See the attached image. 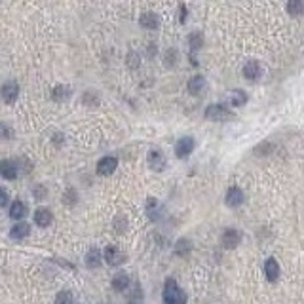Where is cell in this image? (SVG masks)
Segmentation results:
<instances>
[{
	"instance_id": "4",
	"label": "cell",
	"mask_w": 304,
	"mask_h": 304,
	"mask_svg": "<svg viewBox=\"0 0 304 304\" xmlns=\"http://www.w3.org/2000/svg\"><path fill=\"white\" fill-rule=\"evenodd\" d=\"M103 257H105V260H107V265H110V266H118L125 260L124 253H122L120 249H116L114 245H109L107 249L103 251Z\"/></svg>"
},
{
	"instance_id": "12",
	"label": "cell",
	"mask_w": 304,
	"mask_h": 304,
	"mask_svg": "<svg viewBox=\"0 0 304 304\" xmlns=\"http://www.w3.org/2000/svg\"><path fill=\"white\" fill-rule=\"evenodd\" d=\"M265 274L268 281H276L280 278V265H278L276 258H268L265 263Z\"/></svg>"
},
{
	"instance_id": "15",
	"label": "cell",
	"mask_w": 304,
	"mask_h": 304,
	"mask_svg": "<svg viewBox=\"0 0 304 304\" xmlns=\"http://www.w3.org/2000/svg\"><path fill=\"white\" fill-rule=\"evenodd\" d=\"M103 258L101 257V253H99V249H90L88 251V255H86V266L88 268H99V266L103 265Z\"/></svg>"
},
{
	"instance_id": "1",
	"label": "cell",
	"mask_w": 304,
	"mask_h": 304,
	"mask_svg": "<svg viewBox=\"0 0 304 304\" xmlns=\"http://www.w3.org/2000/svg\"><path fill=\"white\" fill-rule=\"evenodd\" d=\"M162 300H164V304H185L187 302V295L177 285V281L167 280L164 285V291H162Z\"/></svg>"
},
{
	"instance_id": "24",
	"label": "cell",
	"mask_w": 304,
	"mask_h": 304,
	"mask_svg": "<svg viewBox=\"0 0 304 304\" xmlns=\"http://www.w3.org/2000/svg\"><path fill=\"white\" fill-rule=\"evenodd\" d=\"M156 209H158V202L154 198H150L147 202V211H148V217H156Z\"/></svg>"
},
{
	"instance_id": "19",
	"label": "cell",
	"mask_w": 304,
	"mask_h": 304,
	"mask_svg": "<svg viewBox=\"0 0 304 304\" xmlns=\"http://www.w3.org/2000/svg\"><path fill=\"white\" fill-rule=\"evenodd\" d=\"M287 12L289 16L298 17L304 12V2L302 0H287Z\"/></svg>"
},
{
	"instance_id": "26",
	"label": "cell",
	"mask_w": 304,
	"mask_h": 304,
	"mask_svg": "<svg viewBox=\"0 0 304 304\" xmlns=\"http://www.w3.org/2000/svg\"><path fill=\"white\" fill-rule=\"evenodd\" d=\"M0 192H2V207H6V205H8V192H6L4 188H2Z\"/></svg>"
},
{
	"instance_id": "22",
	"label": "cell",
	"mask_w": 304,
	"mask_h": 304,
	"mask_svg": "<svg viewBox=\"0 0 304 304\" xmlns=\"http://www.w3.org/2000/svg\"><path fill=\"white\" fill-rule=\"evenodd\" d=\"M55 304H72V293L70 291H61L55 296Z\"/></svg>"
},
{
	"instance_id": "25",
	"label": "cell",
	"mask_w": 304,
	"mask_h": 304,
	"mask_svg": "<svg viewBox=\"0 0 304 304\" xmlns=\"http://www.w3.org/2000/svg\"><path fill=\"white\" fill-rule=\"evenodd\" d=\"M190 38H192V42H190V46H192V50H196V46H198V48L202 46V36H200V34H198V36H196V34H192Z\"/></svg>"
},
{
	"instance_id": "2",
	"label": "cell",
	"mask_w": 304,
	"mask_h": 304,
	"mask_svg": "<svg viewBox=\"0 0 304 304\" xmlns=\"http://www.w3.org/2000/svg\"><path fill=\"white\" fill-rule=\"evenodd\" d=\"M232 112L226 109L225 105H209L205 109V118L215 120V122H226V120H232Z\"/></svg>"
},
{
	"instance_id": "18",
	"label": "cell",
	"mask_w": 304,
	"mask_h": 304,
	"mask_svg": "<svg viewBox=\"0 0 304 304\" xmlns=\"http://www.w3.org/2000/svg\"><path fill=\"white\" fill-rule=\"evenodd\" d=\"M203 88H205V80L202 76H194V78H190V82H188V92L192 95L202 94Z\"/></svg>"
},
{
	"instance_id": "13",
	"label": "cell",
	"mask_w": 304,
	"mask_h": 304,
	"mask_svg": "<svg viewBox=\"0 0 304 304\" xmlns=\"http://www.w3.org/2000/svg\"><path fill=\"white\" fill-rule=\"evenodd\" d=\"M0 173H2V177L4 179H16L17 177V165L14 162H10V160H4L2 164H0Z\"/></svg>"
},
{
	"instance_id": "6",
	"label": "cell",
	"mask_w": 304,
	"mask_h": 304,
	"mask_svg": "<svg viewBox=\"0 0 304 304\" xmlns=\"http://www.w3.org/2000/svg\"><path fill=\"white\" fill-rule=\"evenodd\" d=\"M240 242H242V234H240L236 228L225 230V234H223V245H225L226 249H236Z\"/></svg>"
},
{
	"instance_id": "21",
	"label": "cell",
	"mask_w": 304,
	"mask_h": 304,
	"mask_svg": "<svg viewBox=\"0 0 304 304\" xmlns=\"http://www.w3.org/2000/svg\"><path fill=\"white\" fill-rule=\"evenodd\" d=\"M230 103L234 105V107H240V105H243V103L247 101V95L243 94V92H230Z\"/></svg>"
},
{
	"instance_id": "23",
	"label": "cell",
	"mask_w": 304,
	"mask_h": 304,
	"mask_svg": "<svg viewBox=\"0 0 304 304\" xmlns=\"http://www.w3.org/2000/svg\"><path fill=\"white\" fill-rule=\"evenodd\" d=\"M69 95H70V92L65 86H57L54 90V99H55V101H65Z\"/></svg>"
},
{
	"instance_id": "8",
	"label": "cell",
	"mask_w": 304,
	"mask_h": 304,
	"mask_svg": "<svg viewBox=\"0 0 304 304\" xmlns=\"http://www.w3.org/2000/svg\"><path fill=\"white\" fill-rule=\"evenodd\" d=\"M243 203V190L238 187H232L228 188V192H226V205H230V207H238V205H242Z\"/></svg>"
},
{
	"instance_id": "10",
	"label": "cell",
	"mask_w": 304,
	"mask_h": 304,
	"mask_svg": "<svg viewBox=\"0 0 304 304\" xmlns=\"http://www.w3.org/2000/svg\"><path fill=\"white\" fill-rule=\"evenodd\" d=\"M260 74H263V69H260V65L257 61H249L243 67V76L247 80H251V82L260 78Z\"/></svg>"
},
{
	"instance_id": "20",
	"label": "cell",
	"mask_w": 304,
	"mask_h": 304,
	"mask_svg": "<svg viewBox=\"0 0 304 304\" xmlns=\"http://www.w3.org/2000/svg\"><path fill=\"white\" fill-rule=\"evenodd\" d=\"M141 25L145 29H156L158 25H160V19H158L156 14H143L141 16Z\"/></svg>"
},
{
	"instance_id": "3",
	"label": "cell",
	"mask_w": 304,
	"mask_h": 304,
	"mask_svg": "<svg viewBox=\"0 0 304 304\" xmlns=\"http://www.w3.org/2000/svg\"><path fill=\"white\" fill-rule=\"evenodd\" d=\"M118 167V160L114 156H105L99 160V164H97V173L103 175V177H107V175H112V173L116 171Z\"/></svg>"
},
{
	"instance_id": "9",
	"label": "cell",
	"mask_w": 304,
	"mask_h": 304,
	"mask_svg": "<svg viewBox=\"0 0 304 304\" xmlns=\"http://www.w3.org/2000/svg\"><path fill=\"white\" fill-rule=\"evenodd\" d=\"M52 221H54V215H52V211L50 209H44V207H40V209L34 211V223L42 228H46V226L52 225Z\"/></svg>"
},
{
	"instance_id": "16",
	"label": "cell",
	"mask_w": 304,
	"mask_h": 304,
	"mask_svg": "<svg viewBox=\"0 0 304 304\" xmlns=\"http://www.w3.org/2000/svg\"><path fill=\"white\" fill-rule=\"evenodd\" d=\"M110 285H112V289H116V291H124V289H127V285H129V276L125 272H118L116 276L112 278Z\"/></svg>"
},
{
	"instance_id": "17",
	"label": "cell",
	"mask_w": 304,
	"mask_h": 304,
	"mask_svg": "<svg viewBox=\"0 0 304 304\" xmlns=\"http://www.w3.org/2000/svg\"><path fill=\"white\" fill-rule=\"evenodd\" d=\"M25 215H27V207H25V203L19 202V200H16V202L12 203V207H10V217L14 219V221H19V219H23Z\"/></svg>"
},
{
	"instance_id": "11",
	"label": "cell",
	"mask_w": 304,
	"mask_h": 304,
	"mask_svg": "<svg viewBox=\"0 0 304 304\" xmlns=\"http://www.w3.org/2000/svg\"><path fill=\"white\" fill-rule=\"evenodd\" d=\"M17 95H19V86H17L16 82H6L4 88H2V97H4V101L14 103L17 99Z\"/></svg>"
},
{
	"instance_id": "14",
	"label": "cell",
	"mask_w": 304,
	"mask_h": 304,
	"mask_svg": "<svg viewBox=\"0 0 304 304\" xmlns=\"http://www.w3.org/2000/svg\"><path fill=\"white\" fill-rule=\"evenodd\" d=\"M31 232V226L27 225V223H17L12 230H10V236L14 238V240H25L27 236Z\"/></svg>"
},
{
	"instance_id": "7",
	"label": "cell",
	"mask_w": 304,
	"mask_h": 304,
	"mask_svg": "<svg viewBox=\"0 0 304 304\" xmlns=\"http://www.w3.org/2000/svg\"><path fill=\"white\" fill-rule=\"evenodd\" d=\"M148 165L154 169V171H164V167H165V158L164 154L160 152V150H150L148 152Z\"/></svg>"
},
{
	"instance_id": "5",
	"label": "cell",
	"mask_w": 304,
	"mask_h": 304,
	"mask_svg": "<svg viewBox=\"0 0 304 304\" xmlns=\"http://www.w3.org/2000/svg\"><path fill=\"white\" fill-rule=\"evenodd\" d=\"M192 150H194V139H192V137H183V139H179L177 145H175V154H177V158H187Z\"/></svg>"
}]
</instances>
